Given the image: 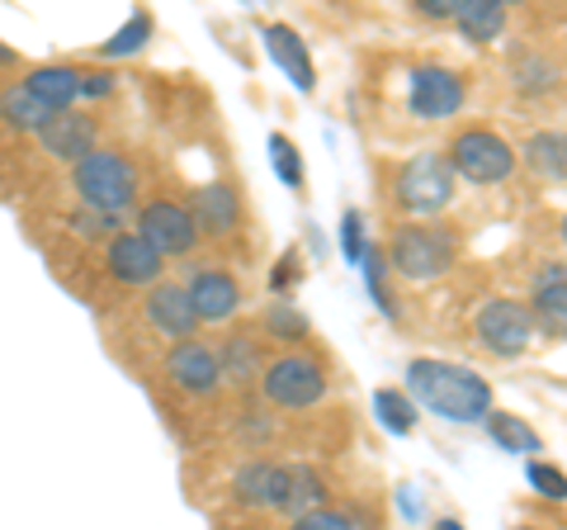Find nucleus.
<instances>
[{
  "mask_svg": "<svg viewBox=\"0 0 567 530\" xmlns=\"http://www.w3.org/2000/svg\"><path fill=\"white\" fill-rule=\"evenodd\" d=\"M260 394L284 412H303L317 408L327 398V369L317 365L312 356H279L265 365L260 375Z\"/></svg>",
  "mask_w": 567,
  "mask_h": 530,
  "instance_id": "nucleus-6",
  "label": "nucleus"
},
{
  "mask_svg": "<svg viewBox=\"0 0 567 530\" xmlns=\"http://www.w3.org/2000/svg\"><path fill=\"white\" fill-rule=\"evenodd\" d=\"M483 427H487V436H492L506 455H539V450H544L539 431L529 427V421H520L516 412H487Z\"/></svg>",
  "mask_w": 567,
  "mask_h": 530,
  "instance_id": "nucleus-24",
  "label": "nucleus"
},
{
  "mask_svg": "<svg viewBox=\"0 0 567 530\" xmlns=\"http://www.w3.org/2000/svg\"><path fill=\"white\" fill-rule=\"evenodd\" d=\"M525 479H529V488H535L539 498H548V502H567V473H563V469L544 465V459H529V465H525Z\"/></svg>",
  "mask_w": 567,
  "mask_h": 530,
  "instance_id": "nucleus-31",
  "label": "nucleus"
},
{
  "mask_svg": "<svg viewBox=\"0 0 567 530\" xmlns=\"http://www.w3.org/2000/svg\"><path fill=\"white\" fill-rule=\"evenodd\" d=\"M185 294H189L194 317L208 327H223L241 313V285H237L233 271H223V265H194L189 279H185Z\"/></svg>",
  "mask_w": 567,
  "mask_h": 530,
  "instance_id": "nucleus-10",
  "label": "nucleus"
},
{
  "mask_svg": "<svg viewBox=\"0 0 567 530\" xmlns=\"http://www.w3.org/2000/svg\"><path fill=\"white\" fill-rule=\"evenodd\" d=\"M293 265H298V256H289V261H279V265H275V289L293 285Z\"/></svg>",
  "mask_w": 567,
  "mask_h": 530,
  "instance_id": "nucleus-38",
  "label": "nucleus"
},
{
  "mask_svg": "<svg viewBox=\"0 0 567 530\" xmlns=\"http://www.w3.org/2000/svg\"><path fill=\"white\" fill-rule=\"evenodd\" d=\"M525 166L539 175V181H548V185H563L567 181V133H535L525 143Z\"/></svg>",
  "mask_w": 567,
  "mask_h": 530,
  "instance_id": "nucleus-23",
  "label": "nucleus"
},
{
  "mask_svg": "<svg viewBox=\"0 0 567 530\" xmlns=\"http://www.w3.org/2000/svg\"><path fill=\"white\" fill-rule=\"evenodd\" d=\"M39 147H43V156H52V162L76 166V162H85V156L100 147V119L85 114V110L52 114L48 129L39 133Z\"/></svg>",
  "mask_w": 567,
  "mask_h": 530,
  "instance_id": "nucleus-13",
  "label": "nucleus"
},
{
  "mask_svg": "<svg viewBox=\"0 0 567 530\" xmlns=\"http://www.w3.org/2000/svg\"><path fill=\"white\" fill-rule=\"evenodd\" d=\"M563 242H567V218H563Z\"/></svg>",
  "mask_w": 567,
  "mask_h": 530,
  "instance_id": "nucleus-40",
  "label": "nucleus"
},
{
  "mask_svg": "<svg viewBox=\"0 0 567 530\" xmlns=\"http://www.w3.org/2000/svg\"><path fill=\"white\" fill-rule=\"evenodd\" d=\"M20 81H24V91L39 100L48 114H66V110H76V100H81V67H71V62L29 67Z\"/></svg>",
  "mask_w": 567,
  "mask_h": 530,
  "instance_id": "nucleus-15",
  "label": "nucleus"
},
{
  "mask_svg": "<svg viewBox=\"0 0 567 530\" xmlns=\"http://www.w3.org/2000/svg\"><path fill=\"white\" fill-rule=\"evenodd\" d=\"M511 81H516V91L525 95H539L554 85V62H544V58H520L516 67H511Z\"/></svg>",
  "mask_w": 567,
  "mask_h": 530,
  "instance_id": "nucleus-32",
  "label": "nucleus"
},
{
  "mask_svg": "<svg viewBox=\"0 0 567 530\" xmlns=\"http://www.w3.org/2000/svg\"><path fill=\"white\" fill-rule=\"evenodd\" d=\"M147 39H152V14H147V10H137L133 20L123 24L114 39L100 48V58H128V52H142V48H147Z\"/></svg>",
  "mask_w": 567,
  "mask_h": 530,
  "instance_id": "nucleus-27",
  "label": "nucleus"
},
{
  "mask_svg": "<svg viewBox=\"0 0 567 530\" xmlns=\"http://www.w3.org/2000/svg\"><path fill=\"white\" fill-rule=\"evenodd\" d=\"M327 498V483H322V473H317L312 465H284V492H279V507L289 521L298 517H308V511H317Z\"/></svg>",
  "mask_w": 567,
  "mask_h": 530,
  "instance_id": "nucleus-21",
  "label": "nucleus"
},
{
  "mask_svg": "<svg viewBox=\"0 0 567 530\" xmlns=\"http://www.w3.org/2000/svg\"><path fill=\"white\" fill-rule=\"evenodd\" d=\"M406 398L435 412L440 421H454V427H473L492 412V384L454 360H412L406 365Z\"/></svg>",
  "mask_w": 567,
  "mask_h": 530,
  "instance_id": "nucleus-1",
  "label": "nucleus"
},
{
  "mask_svg": "<svg viewBox=\"0 0 567 530\" xmlns=\"http://www.w3.org/2000/svg\"><path fill=\"white\" fill-rule=\"evenodd\" d=\"M279 492H284V465L275 459H246V465L233 473V498L241 507H279Z\"/></svg>",
  "mask_w": 567,
  "mask_h": 530,
  "instance_id": "nucleus-18",
  "label": "nucleus"
},
{
  "mask_svg": "<svg viewBox=\"0 0 567 530\" xmlns=\"http://www.w3.org/2000/svg\"><path fill=\"white\" fill-rule=\"evenodd\" d=\"M454 181L458 175L450 171V156L445 152H416L412 162L398 171V204L416 218H435L440 208H450L454 200Z\"/></svg>",
  "mask_w": 567,
  "mask_h": 530,
  "instance_id": "nucleus-5",
  "label": "nucleus"
},
{
  "mask_svg": "<svg viewBox=\"0 0 567 530\" xmlns=\"http://www.w3.org/2000/svg\"><path fill=\"white\" fill-rule=\"evenodd\" d=\"M516 530H535V526H516Z\"/></svg>",
  "mask_w": 567,
  "mask_h": 530,
  "instance_id": "nucleus-41",
  "label": "nucleus"
},
{
  "mask_svg": "<svg viewBox=\"0 0 567 530\" xmlns=\"http://www.w3.org/2000/svg\"><path fill=\"white\" fill-rule=\"evenodd\" d=\"M218 365H223V379L233 384H251L256 369H260V356H256V342L251 337H233L218 346Z\"/></svg>",
  "mask_w": 567,
  "mask_h": 530,
  "instance_id": "nucleus-26",
  "label": "nucleus"
},
{
  "mask_svg": "<svg viewBox=\"0 0 567 530\" xmlns=\"http://www.w3.org/2000/svg\"><path fill=\"white\" fill-rule=\"evenodd\" d=\"M458 242L450 227L435 223H402L393 233V246H388V265L393 275L412 279V285H425V279H440L454 265Z\"/></svg>",
  "mask_w": 567,
  "mask_h": 530,
  "instance_id": "nucleus-3",
  "label": "nucleus"
},
{
  "mask_svg": "<svg viewBox=\"0 0 567 530\" xmlns=\"http://www.w3.org/2000/svg\"><path fill=\"white\" fill-rule=\"evenodd\" d=\"M104 271H110V279L123 289H152L166 279V261L152 242H142L128 227V233H118L110 246H104Z\"/></svg>",
  "mask_w": 567,
  "mask_h": 530,
  "instance_id": "nucleus-11",
  "label": "nucleus"
},
{
  "mask_svg": "<svg viewBox=\"0 0 567 530\" xmlns=\"http://www.w3.org/2000/svg\"><path fill=\"white\" fill-rule=\"evenodd\" d=\"M416 10H421V14H431V20H454L458 0H416Z\"/></svg>",
  "mask_w": 567,
  "mask_h": 530,
  "instance_id": "nucleus-37",
  "label": "nucleus"
},
{
  "mask_svg": "<svg viewBox=\"0 0 567 530\" xmlns=\"http://www.w3.org/2000/svg\"><path fill=\"white\" fill-rule=\"evenodd\" d=\"M71 223V233H76L81 242H104V246H110L118 233H123V218H110V214H95V208H76V214H71L66 218Z\"/></svg>",
  "mask_w": 567,
  "mask_h": 530,
  "instance_id": "nucleus-28",
  "label": "nucleus"
},
{
  "mask_svg": "<svg viewBox=\"0 0 567 530\" xmlns=\"http://www.w3.org/2000/svg\"><path fill=\"white\" fill-rule=\"evenodd\" d=\"M265 332H270V337H279V342H303L308 332H312V323L303 317V308L275 304L270 313H265Z\"/></svg>",
  "mask_w": 567,
  "mask_h": 530,
  "instance_id": "nucleus-29",
  "label": "nucleus"
},
{
  "mask_svg": "<svg viewBox=\"0 0 567 530\" xmlns=\"http://www.w3.org/2000/svg\"><path fill=\"white\" fill-rule=\"evenodd\" d=\"M529 317H535V332L567 337V265H544V271L535 275Z\"/></svg>",
  "mask_w": 567,
  "mask_h": 530,
  "instance_id": "nucleus-16",
  "label": "nucleus"
},
{
  "mask_svg": "<svg viewBox=\"0 0 567 530\" xmlns=\"http://www.w3.org/2000/svg\"><path fill=\"white\" fill-rule=\"evenodd\" d=\"M374 412H379V421L393 436H412L416 431V402L406 394H398V388H379V394H374Z\"/></svg>",
  "mask_w": 567,
  "mask_h": 530,
  "instance_id": "nucleus-25",
  "label": "nucleus"
},
{
  "mask_svg": "<svg viewBox=\"0 0 567 530\" xmlns=\"http://www.w3.org/2000/svg\"><path fill=\"white\" fill-rule=\"evenodd\" d=\"M473 327H477V342H483L492 356H506V360L525 356L529 342H535V317H529V308L516 304V298H492V304H483L473 317Z\"/></svg>",
  "mask_w": 567,
  "mask_h": 530,
  "instance_id": "nucleus-8",
  "label": "nucleus"
},
{
  "mask_svg": "<svg viewBox=\"0 0 567 530\" xmlns=\"http://www.w3.org/2000/svg\"><path fill=\"white\" fill-rule=\"evenodd\" d=\"M166 375H171V384L181 388V394H189V398L218 394V384H223L218 346H208V342H199V337L175 342V346L166 350Z\"/></svg>",
  "mask_w": 567,
  "mask_h": 530,
  "instance_id": "nucleus-12",
  "label": "nucleus"
},
{
  "mask_svg": "<svg viewBox=\"0 0 567 530\" xmlns=\"http://www.w3.org/2000/svg\"><path fill=\"white\" fill-rule=\"evenodd\" d=\"M289 530H360V526H354V517H350V511L317 507V511H308V517L289 521Z\"/></svg>",
  "mask_w": 567,
  "mask_h": 530,
  "instance_id": "nucleus-34",
  "label": "nucleus"
},
{
  "mask_svg": "<svg viewBox=\"0 0 567 530\" xmlns=\"http://www.w3.org/2000/svg\"><path fill=\"white\" fill-rule=\"evenodd\" d=\"M260 33H265V48H270L275 67H279V72L298 85V91L308 95L312 85H317V72H312V52H308V43L298 39V33H293L289 24H265Z\"/></svg>",
  "mask_w": 567,
  "mask_h": 530,
  "instance_id": "nucleus-17",
  "label": "nucleus"
},
{
  "mask_svg": "<svg viewBox=\"0 0 567 530\" xmlns=\"http://www.w3.org/2000/svg\"><path fill=\"white\" fill-rule=\"evenodd\" d=\"M406 110L421 123L454 119L464 110V77L450 72V67H416L412 81H406Z\"/></svg>",
  "mask_w": 567,
  "mask_h": 530,
  "instance_id": "nucleus-9",
  "label": "nucleus"
},
{
  "mask_svg": "<svg viewBox=\"0 0 567 530\" xmlns=\"http://www.w3.org/2000/svg\"><path fill=\"white\" fill-rule=\"evenodd\" d=\"M364 279H369V294H374V304L388 313V317H398V308H393V298H388V285H383V279H388V261L379 256V252H364Z\"/></svg>",
  "mask_w": 567,
  "mask_h": 530,
  "instance_id": "nucleus-33",
  "label": "nucleus"
},
{
  "mask_svg": "<svg viewBox=\"0 0 567 530\" xmlns=\"http://www.w3.org/2000/svg\"><path fill=\"white\" fill-rule=\"evenodd\" d=\"M270 156H275V175H279V181L289 190H303V156H298V147L284 133H270Z\"/></svg>",
  "mask_w": 567,
  "mask_h": 530,
  "instance_id": "nucleus-30",
  "label": "nucleus"
},
{
  "mask_svg": "<svg viewBox=\"0 0 567 530\" xmlns=\"http://www.w3.org/2000/svg\"><path fill=\"white\" fill-rule=\"evenodd\" d=\"M114 72H81V100H104L114 95Z\"/></svg>",
  "mask_w": 567,
  "mask_h": 530,
  "instance_id": "nucleus-36",
  "label": "nucleus"
},
{
  "mask_svg": "<svg viewBox=\"0 0 567 530\" xmlns=\"http://www.w3.org/2000/svg\"><path fill=\"white\" fill-rule=\"evenodd\" d=\"M445 156H450V171L464 175L468 185H502L520 166V152L492 129H464Z\"/></svg>",
  "mask_w": 567,
  "mask_h": 530,
  "instance_id": "nucleus-4",
  "label": "nucleus"
},
{
  "mask_svg": "<svg viewBox=\"0 0 567 530\" xmlns=\"http://www.w3.org/2000/svg\"><path fill=\"white\" fill-rule=\"evenodd\" d=\"M194 223H199V233L208 237H227L233 227L241 223V200L233 185H204L199 200H194Z\"/></svg>",
  "mask_w": 567,
  "mask_h": 530,
  "instance_id": "nucleus-20",
  "label": "nucleus"
},
{
  "mask_svg": "<svg viewBox=\"0 0 567 530\" xmlns=\"http://www.w3.org/2000/svg\"><path fill=\"white\" fill-rule=\"evenodd\" d=\"M142 317H147V327L162 342H189L194 332H199V317H194V308H189V294H185V285H175V279H162V285L147 289Z\"/></svg>",
  "mask_w": 567,
  "mask_h": 530,
  "instance_id": "nucleus-14",
  "label": "nucleus"
},
{
  "mask_svg": "<svg viewBox=\"0 0 567 530\" xmlns=\"http://www.w3.org/2000/svg\"><path fill=\"white\" fill-rule=\"evenodd\" d=\"M133 233L142 242H152L156 252H162V261H181L189 256L194 246H199V223H194V208L181 204V200H147L137 208V223Z\"/></svg>",
  "mask_w": 567,
  "mask_h": 530,
  "instance_id": "nucleus-7",
  "label": "nucleus"
},
{
  "mask_svg": "<svg viewBox=\"0 0 567 530\" xmlns=\"http://www.w3.org/2000/svg\"><path fill=\"white\" fill-rule=\"evenodd\" d=\"M341 252H346V261L350 265H360L364 261V252H369V242H364V223H360V214H350L341 218Z\"/></svg>",
  "mask_w": 567,
  "mask_h": 530,
  "instance_id": "nucleus-35",
  "label": "nucleus"
},
{
  "mask_svg": "<svg viewBox=\"0 0 567 530\" xmlns=\"http://www.w3.org/2000/svg\"><path fill=\"white\" fill-rule=\"evenodd\" d=\"M48 110L24 91V81H6L0 85V129L20 133V137H39L48 129Z\"/></svg>",
  "mask_w": 567,
  "mask_h": 530,
  "instance_id": "nucleus-19",
  "label": "nucleus"
},
{
  "mask_svg": "<svg viewBox=\"0 0 567 530\" xmlns=\"http://www.w3.org/2000/svg\"><path fill=\"white\" fill-rule=\"evenodd\" d=\"M454 24L468 43H492V39H502V29H506V6L502 0H458Z\"/></svg>",
  "mask_w": 567,
  "mask_h": 530,
  "instance_id": "nucleus-22",
  "label": "nucleus"
},
{
  "mask_svg": "<svg viewBox=\"0 0 567 530\" xmlns=\"http://www.w3.org/2000/svg\"><path fill=\"white\" fill-rule=\"evenodd\" d=\"M435 530H464V521H454V517H445V521H435Z\"/></svg>",
  "mask_w": 567,
  "mask_h": 530,
  "instance_id": "nucleus-39",
  "label": "nucleus"
},
{
  "mask_svg": "<svg viewBox=\"0 0 567 530\" xmlns=\"http://www.w3.org/2000/svg\"><path fill=\"white\" fill-rule=\"evenodd\" d=\"M71 190L81 194V208L123 218V208L137 200V166L118 147H95L85 162L71 166Z\"/></svg>",
  "mask_w": 567,
  "mask_h": 530,
  "instance_id": "nucleus-2",
  "label": "nucleus"
}]
</instances>
